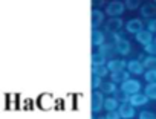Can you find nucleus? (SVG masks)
Listing matches in <instances>:
<instances>
[{
    "label": "nucleus",
    "mask_w": 156,
    "mask_h": 119,
    "mask_svg": "<svg viewBox=\"0 0 156 119\" xmlns=\"http://www.w3.org/2000/svg\"><path fill=\"white\" fill-rule=\"evenodd\" d=\"M104 93L101 90H92V96H90V110L92 114H98L101 110H104Z\"/></svg>",
    "instance_id": "f257e3e1"
},
{
    "label": "nucleus",
    "mask_w": 156,
    "mask_h": 119,
    "mask_svg": "<svg viewBox=\"0 0 156 119\" xmlns=\"http://www.w3.org/2000/svg\"><path fill=\"white\" fill-rule=\"evenodd\" d=\"M126 9H127L126 8V3H122L121 0H113V2H110V3L106 5V11L104 12L109 17H119V15L124 14Z\"/></svg>",
    "instance_id": "f03ea898"
},
{
    "label": "nucleus",
    "mask_w": 156,
    "mask_h": 119,
    "mask_svg": "<svg viewBox=\"0 0 156 119\" xmlns=\"http://www.w3.org/2000/svg\"><path fill=\"white\" fill-rule=\"evenodd\" d=\"M122 25H126V23H122L121 17H109V20L104 22V32L110 34V35L118 34L122 29Z\"/></svg>",
    "instance_id": "7ed1b4c3"
},
{
    "label": "nucleus",
    "mask_w": 156,
    "mask_h": 119,
    "mask_svg": "<svg viewBox=\"0 0 156 119\" xmlns=\"http://www.w3.org/2000/svg\"><path fill=\"white\" fill-rule=\"evenodd\" d=\"M119 89H121V92H122L124 95H135V93L141 92L142 86H141V83H139L138 80L129 78L127 81H124V83L119 86Z\"/></svg>",
    "instance_id": "20e7f679"
},
{
    "label": "nucleus",
    "mask_w": 156,
    "mask_h": 119,
    "mask_svg": "<svg viewBox=\"0 0 156 119\" xmlns=\"http://www.w3.org/2000/svg\"><path fill=\"white\" fill-rule=\"evenodd\" d=\"M118 113H119L121 119H133L136 110H135V105H132L129 101H122V102L119 104Z\"/></svg>",
    "instance_id": "39448f33"
},
{
    "label": "nucleus",
    "mask_w": 156,
    "mask_h": 119,
    "mask_svg": "<svg viewBox=\"0 0 156 119\" xmlns=\"http://www.w3.org/2000/svg\"><path fill=\"white\" fill-rule=\"evenodd\" d=\"M104 15H106V12L101 11L100 8H92V12H90L92 29H100V26L104 25Z\"/></svg>",
    "instance_id": "423d86ee"
},
{
    "label": "nucleus",
    "mask_w": 156,
    "mask_h": 119,
    "mask_svg": "<svg viewBox=\"0 0 156 119\" xmlns=\"http://www.w3.org/2000/svg\"><path fill=\"white\" fill-rule=\"evenodd\" d=\"M148 96L145 95V93H141V92H138V93H135V95H126V98H124V101H129L132 105H135V107H142V105H145L147 102H148Z\"/></svg>",
    "instance_id": "0eeeda50"
},
{
    "label": "nucleus",
    "mask_w": 156,
    "mask_h": 119,
    "mask_svg": "<svg viewBox=\"0 0 156 119\" xmlns=\"http://www.w3.org/2000/svg\"><path fill=\"white\" fill-rule=\"evenodd\" d=\"M115 50H116V53L118 55H122V56H126V55H129L130 53V50H132V44H130V41L129 40H126V38H119V40H116L115 41Z\"/></svg>",
    "instance_id": "6e6552de"
},
{
    "label": "nucleus",
    "mask_w": 156,
    "mask_h": 119,
    "mask_svg": "<svg viewBox=\"0 0 156 119\" xmlns=\"http://www.w3.org/2000/svg\"><path fill=\"white\" fill-rule=\"evenodd\" d=\"M127 70L132 75H144L145 67L141 59H130V61H127Z\"/></svg>",
    "instance_id": "1a4fd4ad"
},
{
    "label": "nucleus",
    "mask_w": 156,
    "mask_h": 119,
    "mask_svg": "<svg viewBox=\"0 0 156 119\" xmlns=\"http://www.w3.org/2000/svg\"><path fill=\"white\" fill-rule=\"evenodd\" d=\"M126 31L127 32H130V34H138V32H141L142 29H144V23H142V20L141 19H130V20H127L126 22Z\"/></svg>",
    "instance_id": "9d476101"
},
{
    "label": "nucleus",
    "mask_w": 156,
    "mask_h": 119,
    "mask_svg": "<svg viewBox=\"0 0 156 119\" xmlns=\"http://www.w3.org/2000/svg\"><path fill=\"white\" fill-rule=\"evenodd\" d=\"M106 66L109 67L110 73L112 72H119V70H126L127 69V61L119 59V58H112V59H109V61H107Z\"/></svg>",
    "instance_id": "9b49d317"
},
{
    "label": "nucleus",
    "mask_w": 156,
    "mask_h": 119,
    "mask_svg": "<svg viewBox=\"0 0 156 119\" xmlns=\"http://www.w3.org/2000/svg\"><path fill=\"white\" fill-rule=\"evenodd\" d=\"M135 38H136V41H138L139 44H142V46H145V44H148V43H153V41H154L153 32H150L148 29H142L141 32H138V34L135 35Z\"/></svg>",
    "instance_id": "f8f14e48"
},
{
    "label": "nucleus",
    "mask_w": 156,
    "mask_h": 119,
    "mask_svg": "<svg viewBox=\"0 0 156 119\" xmlns=\"http://www.w3.org/2000/svg\"><path fill=\"white\" fill-rule=\"evenodd\" d=\"M90 43L92 46L100 47L101 44L106 43V32L101 29H92V37H90Z\"/></svg>",
    "instance_id": "ddd939ff"
},
{
    "label": "nucleus",
    "mask_w": 156,
    "mask_h": 119,
    "mask_svg": "<svg viewBox=\"0 0 156 119\" xmlns=\"http://www.w3.org/2000/svg\"><path fill=\"white\" fill-rule=\"evenodd\" d=\"M141 17L150 20V19H154L156 15V3H144L141 8Z\"/></svg>",
    "instance_id": "4468645a"
},
{
    "label": "nucleus",
    "mask_w": 156,
    "mask_h": 119,
    "mask_svg": "<svg viewBox=\"0 0 156 119\" xmlns=\"http://www.w3.org/2000/svg\"><path fill=\"white\" fill-rule=\"evenodd\" d=\"M129 78H132V73L126 69V70H119V72H112L110 73V80L116 84H122L124 81H127Z\"/></svg>",
    "instance_id": "2eb2a0df"
},
{
    "label": "nucleus",
    "mask_w": 156,
    "mask_h": 119,
    "mask_svg": "<svg viewBox=\"0 0 156 119\" xmlns=\"http://www.w3.org/2000/svg\"><path fill=\"white\" fill-rule=\"evenodd\" d=\"M98 52L103 53V55L109 59L110 55H112L113 52L116 53V50H115V43H104V44H101V46L98 47Z\"/></svg>",
    "instance_id": "dca6fc26"
},
{
    "label": "nucleus",
    "mask_w": 156,
    "mask_h": 119,
    "mask_svg": "<svg viewBox=\"0 0 156 119\" xmlns=\"http://www.w3.org/2000/svg\"><path fill=\"white\" fill-rule=\"evenodd\" d=\"M90 61H92V67H94V66H103V64H107L109 59H107L103 53H100V52H94V53H92V58H90Z\"/></svg>",
    "instance_id": "f3484780"
},
{
    "label": "nucleus",
    "mask_w": 156,
    "mask_h": 119,
    "mask_svg": "<svg viewBox=\"0 0 156 119\" xmlns=\"http://www.w3.org/2000/svg\"><path fill=\"white\" fill-rule=\"evenodd\" d=\"M104 95H113L116 90H118V87H116V83H113L112 80L110 81H106V83H103V86H101V89H100Z\"/></svg>",
    "instance_id": "a211bd4d"
},
{
    "label": "nucleus",
    "mask_w": 156,
    "mask_h": 119,
    "mask_svg": "<svg viewBox=\"0 0 156 119\" xmlns=\"http://www.w3.org/2000/svg\"><path fill=\"white\" fill-rule=\"evenodd\" d=\"M119 101L116 99V98H106V101H104V110L106 111H113V110H118L119 108Z\"/></svg>",
    "instance_id": "6ab92c4d"
},
{
    "label": "nucleus",
    "mask_w": 156,
    "mask_h": 119,
    "mask_svg": "<svg viewBox=\"0 0 156 119\" xmlns=\"http://www.w3.org/2000/svg\"><path fill=\"white\" fill-rule=\"evenodd\" d=\"M92 75L106 78L107 75H110V70H109V67H107L106 64H103V66H94V67H92Z\"/></svg>",
    "instance_id": "aec40b11"
},
{
    "label": "nucleus",
    "mask_w": 156,
    "mask_h": 119,
    "mask_svg": "<svg viewBox=\"0 0 156 119\" xmlns=\"http://www.w3.org/2000/svg\"><path fill=\"white\" fill-rule=\"evenodd\" d=\"M144 93H145L150 99L156 101V83H147V86H145V89H144Z\"/></svg>",
    "instance_id": "412c9836"
},
{
    "label": "nucleus",
    "mask_w": 156,
    "mask_h": 119,
    "mask_svg": "<svg viewBox=\"0 0 156 119\" xmlns=\"http://www.w3.org/2000/svg\"><path fill=\"white\" fill-rule=\"evenodd\" d=\"M142 63H144L145 70L147 69H156V55H147L142 59Z\"/></svg>",
    "instance_id": "4be33fe9"
},
{
    "label": "nucleus",
    "mask_w": 156,
    "mask_h": 119,
    "mask_svg": "<svg viewBox=\"0 0 156 119\" xmlns=\"http://www.w3.org/2000/svg\"><path fill=\"white\" fill-rule=\"evenodd\" d=\"M103 78L101 76H97V75H92V80H90V87L92 90H100L101 86H103Z\"/></svg>",
    "instance_id": "5701e85b"
},
{
    "label": "nucleus",
    "mask_w": 156,
    "mask_h": 119,
    "mask_svg": "<svg viewBox=\"0 0 156 119\" xmlns=\"http://www.w3.org/2000/svg\"><path fill=\"white\" fill-rule=\"evenodd\" d=\"M124 3H126V8L130 9V11H135L138 8H141V0H124Z\"/></svg>",
    "instance_id": "b1692460"
},
{
    "label": "nucleus",
    "mask_w": 156,
    "mask_h": 119,
    "mask_svg": "<svg viewBox=\"0 0 156 119\" xmlns=\"http://www.w3.org/2000/svg\"><path fill=\"white\" fill-rule=\"evenodd\" d=\"M144 78L147 83H156V69H147L144 72Z\"/></svg>",
    "instance_id": "393cba45"
},
{
    "label": "nucleus",
    "mask_w": 156,
    "mask_h": 119,
    "mask_svg": "<svg viewBox=\"0 0 156 119\" xmlns=\"http://www.w3.org/2000/svg\"><path fill=\"white\" fill-rule=\"evenodd\" d=\"M138 119H156V114L150 110H142L139 114H138Z\"/></svg>",
    "instance_id": "a878e982"
},
{
    "label": "nucleus",
    "mask_w": 156,
    "mask_h": 119,
    "mask_svg": "<svg viewBox=\"0 0 156 119\" xmlns=\"http://www.w3.org/2000/svg\"><path fill=\"white\" fill-rule=\"evenodd\" d=\"M144 52L148 53V55H156V44H154V41L145 44V46H144Z\"/></svg>",
    "instance_id": "bb28decb"
},
{
    "label": "nucleus",
    "mask_w": 156,
    "mask_h": 119,
    "mask_svg": "<svg viewBox=\"0 0 156 119\" xmlns=\"http://www.w3.org/2000/svg\"><path fill=\"white\" fill-rule=\"evenodd\" d=\"M147 29L150 31V32H156V17L154 19H150L148 22H147Z\"/></svg>",
    "instance_id": "cd10ccee"
},
{
    "label": "nucleus",
    "mask_w": 156,
    "mask_h": 119,
    "mask_svg": "<svg viewBox=\"0 0 156 119\" xmlns=\"http://www.w3.org/2000/svg\"><path fill=\"white\" fill-rule=\"evenodd\" d=\"M106 119H121L118 110H113V111H106Z\"/></svg>",
    "instance_id": "c85d7f7f"
},
{
    "label": "nucleus",
    "mask_w": 156,
    "mask_h": 119,
    "mask_svg": "<svg viewBox=\"0 0 156 119\" xmlns=\"http://www.w3.org/2000/svg\"><path fill=\"white\" fill-rule=\"evenodd\" d=\"M97 3H98V6H100V5H103V3H104V0H92L94 8H97Z\"/></svg>",
    "instance_id": "c756f323"
},
{
    "label": "nucleus",
    "mask_w": 156,
    "mask_h": 119,
    "mask_svg": "<svg viewBox=\"0 0 156 119\" xmlns=\"http://www.w3.org/2000/svg\"><path fill=\"white\" fill-rule=\"evenodd\" d=\"M92 119H106V116H98V117H97V116L94 114V116H92Z\"/></svg>",
    "instance_id": "7c9ffc66"
},
{
    "label": "nucleus",
    "mask_w": 156,
    "mask_h": 119,
    "mask_svg": "<svg viewBox=\"0 0 156 119\" xmlns=\"http://www.w3.org/2000/svg\"><path fill=\"white\" fill-rule=\"evenodd\" d=\"M154 44H156V37H154Z\"/></svg>",
    "instance_id": "2f4dec72"
},
{
    "label": "nucleus",
    "mask_w": 156,
    "mask_h": 119,
    "mask_svg": "<svg viewBox=\"0 0 156 119\" xmlns=\"http://www.w3.org/2000/svg\"><path fill=\"white\" fill-rule=\"evenodd\" d=\"M154 3H156V0H154Z\"/></svg>",
    "instance_id": "473e14b6"
}]
</instances>
